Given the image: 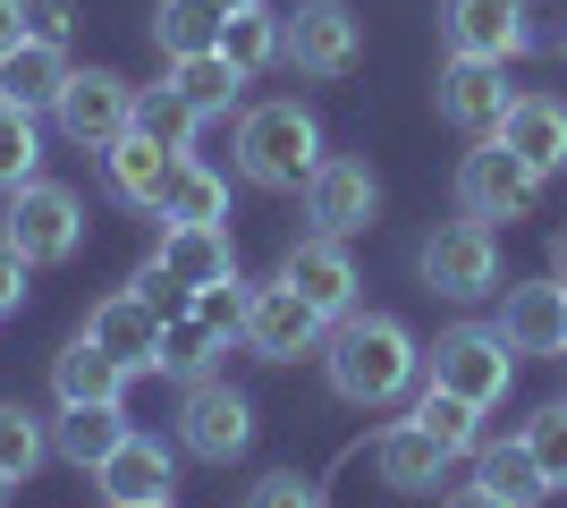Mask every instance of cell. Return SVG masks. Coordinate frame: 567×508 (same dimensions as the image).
<instances>
[{"label":"cell","instance_id":"36","mask_svg":"<svg viewBox=\"0 0 567 508\" xmlns=\"http://www.w3.org/2000/svg\"><path fill=\"white\" fill-rule=\"evenodd\" d=\"M525 449H534V466L550 475V491H567V407L534 415V424H525Z\"/></svg>","mask_w":567,"mask_h":508},{"label":"cell","instance_id":"27","mask_svg":"<svg viewBox=\"0 0 567 508\" xmlns=\"http://www.w3.org/2000/svg\"><path fill=\"white\" fill-rule=\"evenodd\" d=\"M220 60H229V69H246V76H262L271 69V60H280V18H271V9H229V18H220Z\"/></svg>","mask_w":567,"mask_h":508},{"label":"cell","instance_id":"20","mask_svg":"<svg viewBox=\"0 0 567 508\" xmlns=\"http://www.w3.org/2000/svg\"><path fill=\"white\" fill-rule=\"evenodd\" d=\"M51 390H60V407H118V390H127V364H111L94 339L76 331L60 356H51Z\"/></svg>","mask_w":567,"mask_h":508},{"label":"cell","instance_id":"21","mask_svg":"<svg viewBox=\"0 0 567 508\" xmlns=\"http://www.w3.org/2000/svg\"><path fill=\"white\" fill-rule=\"evenodd\" d=\"M450 51L457 60H517V0H450Z\"/></svg>","mask_w":567,"mask_h":508},{"label":"cell","instance_id":"22","mask_svg":"<svg viewBox=\"0 0 567 508\" xmlns=\"http://www.w3.org/2000/svg\"><path fill=\"white\" fill-rule=\"evenodd\" d=\"M373 466H381V484H390V491H441L450 449H441L432 433H415V424H390L381 449H373Z\"/></svg>","mask_w":567,"mask_h":508},{"label":"cell","instance_id":"40","mask_svg":"<svg viewBox=\"0 0 567 508\" xmlns=\"http://www.w3.org/2000/svg\"><path fill=\"white\" fill-rule=\"evenodd\" d=\"M246 508H313V484H297V475H262V484L246 491Z\"/></svg>","mask_w":567,"mask_h":508},{"label":"cell","instance_id":"42","mask_svg":"<svg viewBox=\"0 0 567 508\" xmlns=\"http://www.w3.org/2000/svg\"><path fill=\"white\" fill-rule=\"evenodd\" d=\"M25 43V0H0V60Z\"/></svg>","mask_w":567,"mask_h":508},{"label":"cell","instance_id":"5","mask_svg":"<svg viewBox=\"0 0 567 508\" xmlns=\"http://www.w3.org/2000/svg\"><path fill=\"white\" fill-rule=\"evenodd\" d=\"M280 60L306 76H348L364 60V18L348 0H297L280 18Z\"/></svg>","mask_w":567,"mask_h":508},{"label":"cell","instance_id":"14","mask_svg":"<svg viewBox=\"0 0 567 508\" xmlns=\"http://www.w3.org/2000/svg\"><path fill=\"white\" fill-rule=\"evenodd\" d=\"M85 339H94L111 364H127V373H162V314H153L136 289L102 297L94 322H85Z\"/></svg>","mask_w":567,"mask_h":508},{"label":"cell","instance_id":"35","mask_svg":"<svg viewBox=\"0 0 567 508\" xmlns=\"http://www.w3.org/2000/svg\"><path fill=\"white\" fill-rule=\"evenodd\" d=\"M195 322L213 339H246V289H237V271L213 280V289H195Z\"/></svg>","mask_w":567,"mask_h":508},{"label":"cell","instance_id":"12","mask_svg":"<svg viewBox=\"0 0 567 508\" xmlns=\"http://www.w3.org/2000/svg\"><path fill=\"white\" fill-rule=\"evenodd\" d=\"M178 440H187L204 466L246 458V440H255V407H246V390H229V382H195V390H187V407H178Z\"/></svg>","mask_w":567,"mask_h":508},{"label":"cell","instance_id":"47","mask_svg":"<svg viewBox=\"0 0 567 508\" xmlns=\"http://www.w3.org/2000/svg\"><path fill=\"white\" fill-rule=\"evenodd\" d=\"M144 508H169V500H144Z\"/></svg>","mask_w":567,"mask_h":508},{"label":"cell","instance_id":"26","mask_svg":"<svg viewBox=\"0 0 567 508\" xmlns=\"http://www.w3.org/2000/svg\"><path fill=\"white\" fill-rule=\"evenodd\" d=\"M237 85H246V69H229L220 51H195V60H169V94L187 102L195 120H213V111H229Z\"/></svg>","mask_w":567,"mask_h":508},{"label":"cell","instance_id":"18","mask_svg":"<svg viewBox=\"0 0 567 508\" xmlns=\"http://www.w3.org/2000/svg\"><path fill=\"white\" fill-rule=\"evenodd\" d=\"M153 263H162L169 280H187V289H213V280L237 271V255H229V229H220V220H169Z\"/></svg>","mask_w":567,"mask_h":508},{"label":"cell","instance_id":"29","mask_svg":"<svg viewBox=\"0 0 567 508\" xmlns=\"http://www.w3.org/2000/svg\"><path fill=\"white\" fill-rule=\"evenodd\" d=\"M34 162H43V127H34L25 102L0 94V195H18L25 178H34Z\"/></svg>","mask_w":567,"mask_h":508},{"label":"cell","instance_id":"45","mask_svg":"<svg viewBox=\"0 0 567 508\" xmlns=\"http://www.w3.org/2000/svg\"><path fill=\"white\" fill-rule=\"evenodd\" d=\"M9 491H18V484H9V475H0V500H9Z\"/></svg>","mask_w":567,"mask_h":508},{"label":"cell","instance_id":"3","mask_svg":"<svg viewBox=\"0 0 567 508\" xmlns=\"http://www.w3.org/2000/svg\"><path fill=\"white\" fill-rule=\"evenodd\" d=\"M432 390H457L466 407H499L508 398V373H517V356H508V339L483 331V322H457V331L432 339V356H424Z\"/></svg>","mask_w":567,"mask_h":508},{"label":"cell","instance_id":"15","mask_svg":"<svg viewBox=\"0 0 567 508\" xmlns=\"http://www.w3.org/2000/svg\"><path fill=\"white\" fill-rule=\"evenodd\" d=\"M492 331L508 339V356H559V348H567V289H550V280L508 289Z\"/></svg>","mask_w":567,"mask_h":508},{"label":"cell","instance_id":"44","mask_svg":"<svg viewBox=\"0 0 567 508\" xmlns=\"http://www.w3.org/2000/svg\"><path fill=\"white\" fill-rule=\"evenodd\" d=\"M213 9H220V18H229V9H255V0H213Z\"/></svg>","mask_w":567,"mask_h":508},{"label":"cell","instance_id":"25","mask_svg":"<svg viewBox=\"0 0 567 508\" xmlns=\"http://www.w3.org/2000/svg\"><path fill=\"white\" fill-rule=\"evenodd\" d=\"M60 85H69V51H51V43H18L0 60V94L25 102V111H51Z\"/></svg>","mask_w":567,"mask_h":508},{"label":"cell","instance_id":"32","mask_svg":"<svg viewBox=\"0 0 567 508\" xmlns=\"http://www.w3.org/2000/svg\"><path fill=\"white\" fill-rule=\"evenodd\" d=\"M136 127H144V136H162L169 153H187L204 120H195V111H187L178 94H169V85H144V94H136Z\"/></svg>","mask_w":567,"mask_h":508},{"label":"cell","instance_id":"7","mask_svg":"<svg viewBox=\"0 0 567 508\" xmlns=\"http://www.w3.org/2000/svg\"><path fill=\"white\" fill-rule=\"evenodd\" d=\"M51 120H60V136L85 153H111L127 127H136V85L111 69H69V85H60V102H51Z\"/></svg>","mask_w":567,"mask_h":508},{"label":"cell","instance_id":"16","mask_svg":"<svg viewBox=\"0 0 567 508\" xmlns=\"http://www.w3.org/2000/svg\"><path fill=\"white\" fill-rule=\"evenodd\" d=\"M499 145L517 153L525 169H567V102L559 94H517L508 102V120H499Z\"/></svg>","mask_w":567,"mask_h":508},{"label":"cell","instance_id":"2","mask_svg":"<svg viewBox=\"0 0 567 508\" xmlns=\"http://www.w3.org/2000/svg\"><path fill=\"white\" fill-rule=\"evenodd\" d=\"M237 169L271 195L306 187L313 169H322V127H313V111L306 102H255V111L237 120Z\"/></svg>","mask_w":567,"mask_h":508},{"label":"cell","instance_id":"9","mask_svg":"<svg viewBox=\"0 0 567 508\" xmlns=\"http://www.w3.org/2000/svg\"><path fill=\"white\" fill-rule=\"evenodd\" d=\"M322 339H331V314H322V305H306L288 280L246 289V348H255L262 364H297V356H313Z\"/></svg>","mask_w":567,"mask_h":508},{"label":"cell","instance_id":"38","mask_svg":"<svg viewBox=\"0 0 567 508\" xmlns=\"http://www.w3.org/2000/svg\"><path fill=\"white\" fill-rule=\"evenodd\" d=\"M136 297H144V305H153L162 322H187V314H195V289H187V280H169L162 263H153V271L136 280Z\"/></svg>","mask_w":567,"mask_h":508},{"label":"cell","instance_id":"24","mask_svg":"<svg viewBox=\"0 0 567 508\" xmlns=\"http://www.w3.org/2000/svg\"><path fill=\"white\" fill-rule=\"evenodd\" d=\"M118 440H127V415L118 407H60V424H51V449H60L69 466H85V475L111 458Z\"/></svg>","mask_w":567,"mask_h":508},{"label":"cell","instance_id":"41","mask_svg":"<svg viewBox=\"0 0 567 508\" xmlns=\"http://www.w3.org/2000/svg\"><path fill=\"white\" fill-rule=\"evenodd\" d=\"M25 271H34V263H25L18 246L0 238V314H18V305H25Z\"/></svg>","mask_w":567,"mask_h":508},{"label":"cell","instance_id":"4","mask_svg":"<svg viewBox=\"0 0 567 508\" xmlns=\"http://www.w3.org/2000/svg\"><path fill=\"white\" fill-rule=\"evenodd\" d=\"M415 271H424L432 297L474 305V297L499 289V238L483 229V220H441V229L424 238V255H415Z\"/></svg>","mask_w":567,"mask_h":508},{"label":"cell","instance_id":"23","mask_svg":"<svg viewBox=\"0 0 567 508\" xmlns=\"http://www.w3.org/2000/svg\"><path fill=\"white\" fill-rule=\"evenodd\" d=\"M474 484L499 491L508 508H543V500H550V475L534 466L525 433H517V440H483V466H474Z\"/></svg>","mask_w":567,"mask_h":508},{"label":"cell","instance_id":"1","mask_svg":"<svg viewBox=\"0 0 567 508\" xmlns=\"http://www.w3.org/2000/svg\"><path fill=\"white\" fill-rule=\"evenodd\" d=\"M322 364H331V390L348 407H390L399 390H415L424 348L399 314H339V331L322 339Z\"/></svg>","mask_w":567,"mask_h":508},{"label":"cell","instance_id":"31","mask_svg":"<svg viewBox=\"0 0 567 508\" xmlns=\"http://www.w3.org/2000/svg\"><path fill=\"white\" fill-rule=\"evenodd\" d=\"M474 415H483V407H466L457 390H432V382H424V398H415V415H406V424H415V433H432V440L457 458V449H474Z\"/></svg>","mask_w":567,"mask_h":508},{"label":"cell","instance_id":"6","mask_svg":"<svg viewBox=\"0 0 567 508\" xmlns=\"http://www.w3.org/2000/svg\"><path fill=\"white\" fill-rule=\"evenodd\" d=\"M0 238L18 246L25 263H69L76 238H85V204H76V187H60V178H25L18 195H9V229Z\"/></svg>","mask_w":567,"mask_h":508},{"label":"cell","instance_id":"30","mask_svg":"<svg viewBox=\"0 0 567 508\" xmlns=\"http://www.w3.org/2000/svg\"><path fill=\"white\" fill-rule=\"evenodd\" d=\"M162 220H229V187H220L213 169L187 153L178 178H169V195H162Z\"/></svg>","mask_w":567,"mask_h":508},{"label":"cell","instance_id":"43","mask_svg":"<svg viewBox=\"0 0 567 508\" xmlns=\"http://www.w3.org/2000/svg\"><path fill=\"white\" fill-rule=\"evenodd\" d=\"M441 508H508V500H499V491H483V484H474V491H450V500H441Z\"/></svg>","mask_w":567,"mask_h":508},{"label":"cell","instance_id":"11","mask_svg":"<svg viewBox=\"0 0 567 508\" xmlns=\"http://www.w3.org/2000/svg\"><path fill=\"white\" fill-rule=\"evenodd\" d=\"M381 212V178L355 153H322V169L306 178V220L322 238H355V229H373Z\"/></svg>","mask_w":567,"mask_h":508},{"label":"cell","instance_id":"19","mask_svg":"<svg viewBox=\"0 0 567 508\" xmlns=\"http://www.w3.org/2000/svg\"><path fill=\"white\" fill-rule=\"evenodd\" d=\"M102 162H111V187L127 195V204H144V212H162V195H169V178H178V162H187V153H169L162 136H144V127H127V136H118V145L102 153Z\"/></svg>","mask_w":567,"mask_h":508},{"label":"cell","instance_id":"28","mask_svg":"<svg viewBox=\"0 0 567 508\" xmlns=\"http://www.w3.org/2000/svg\"><path fill=\"white\" fill-rule=\"evenodd\" d=\"M153 43H162L169 60L220 51V9H213V0H162V9H153Z\"/></svg>","mask_w":567,"mask_h":508},{"label":"cell","instance_id":"37","mask_svg":"<svg viewBox=\"0 0 567 508\" xmlns=\"http://www.w3.org/2000/svg\"><path fill=\"white\" fill-rule=\"evenodd\" d=\"M213 348H220V339L213 331H204V322H162V373H204V356H213Z\"/></svg>","mask_w":567,"mask_h":508},{"label":"cell","instance_id":"8","mask_svg":"<svg viewBox=\"0 0 567 508\" xmlns=\"http://www.w3.org/2000/svg\"><path fill=\"white\" fill-rule=\"evenodd\" d=\"M534 195H543V169H525L499 136H483V145L457 162V212L483 220V229H492V220H525Z\"/></svg>","mask_w":567,"mask_h":508},{"label":"cell","instance_id":"10","mask_svg":"<svg viewBox=\"0 0 567 508\" xmlns=\"http://www.w3.org/2000/svg\"><path fill=\"white\" fill-rule=\"evenodd\" d=\"M432 102H441V120L457 127V136H499V120H508V102H517V85H508V60H457L441 69V85H432Z\"/></svg>","mask_w":567,"mask_h":508},{"label":"cell","instance_id":"13","mask_svg":"<svg viewBox=\"0 0 567 508\" xmlns=\"http://www.w3.org/2000/svg\"><path fill=\"white\" fill-rule=\"evenodd\" d=\"M280 280L297 297H306V305H322V314H355V263H348V238H322V229H313V238H297L280 255Z\"/></svg>","mask_w":567,"mask_h":508},{"label":"cell","instance_id":"46","mask_svg":"<svg viewBox=\"0 0 567 508\" xmlns=\"http://www.w3.org/2000/svg\"><path fill=\"white\" fill-rule=\"evenodd\" d=\"M559 271H567V238H559Z\"/></svg>","mask_w":567,"mask_h":508},{"label":"cell","instance_id":"39","mask_svg":"<svg viewBox=\"0 0 567 508\" xmlns=\"http://www.w3.org/2000/svg\"><path fill=\"white\" fill-rule=\"evenodd\" d=\"M69 34H76V9H69V0H25V43L69 51Z\"/></svg>","mask_w":567,"mask_h":508},{"label":"cell","instance_id":"33","mask_svg":"<svg viewBox=\"0 0 567 508\" xmlns=\"http://www.w3.org/2000/svg\"><path fill=\"white\" fill-rule=\"evenodd\" d=\"M43 424H34V415L25 407H0V475H9V484H25V475H34V466H43Z\"/></svg>","mask_w":567,"mask_h":508},{"label":"cell","instance_id":"17","mask_svg":"<svg viewBox=\"0 0 567 508\" xmlns=\"http://www.w3.org/2000/svg\"><path fill=\"white\" fill-rule=\"evenodd\" d=\"M94 484H102V500H111V508L169 500V449H162V440H144V433H127L111 458L94 466Z\"/></svg>","mask_w":567,"mask_h":508},{"label":"cell","instance_id":"34","mask_svg":"<svg viewBox=\"0 0 567 508\" xmlns=\"http://www.w3.org/2000/svg\"><path fill=\"white\" fill-rule=\"evenodd\" d=\"M517 43L543 60H567V0H517Z\"/></svg>","mask_w":567,"mask_h":508}]
</instances>
